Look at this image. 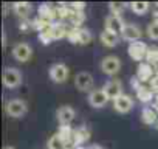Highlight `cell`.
<instances>
[{
    "label": "cell",
    "instance_id": "obj_1",
    "mask_svg": "<svg viewBox=\"0 0 158 149\" xmlns=\"http://www.w3.org/2000/svg\"><path fill=\"white\" fill-rule=\"evenodd\" d=\"M5 112L11 118H22L28 112V104L22 98H11L5 104Z\"/></svg>",
    "mask_w": 158,
    "mask_h": 149
},
{
    "label": "cell",
    "instance_id": "obj_2",
    "mask_svg": "<svg viewBox=\"0 0 158 149\" xmlns=\"http://www.w3.org/2000/svg\"><path fill=\"white\" fill-rule=\"evenodd\" d=\"M3 86L8 89H17L22 84V71L16 67H5L2 73Z\"/></svg>",
    "mask_w": 158,
    "mask_h": 149
},
{
    "label": "cell",
    "instance_id": "obj_3",
    "mask_svg": "<svg viewBox=\"0 0 158 149\" xmlns=\"http://www.w3.org/2000/svg\"><path fill=\"white\" fill-rule=\"evenodd\" d=\"M74 86L79 92H92L95 90V79L92 76V73L89 71H79L74 74Z\"/></svg>",
    "mask_w": 158,
    "mask_h": 149
},
{
    "label": "cell",
    "instance_id": "obj_4",
    "mask_svg": "<svg viewBox=\"0 0 158 149\" xmlns=\"http://www.w3.org/2000/svg\"><path fill=\"white\" fill-rule=\"evenodd\" d=\"M48 74H50V79H51L53 83L62 84V83H65V81L68 79L70 70H68V67H67L64 62H56V64H53V65L50 67Z\"/></svg>",
    "mask_w": 158,
    "mask_h": 149
},
{
    "label": "cell",
    "instance_id": "obj_5",
    "mask_svg": "<svg viewBox=\"0 0 158 149\" xmlns=\"http://www.w3.org/2000/svg\"><path fill=\"white\" fill-rule=\"evenodd\" d=\"M101 70L107 76H115L121 70V59L115 54H109L101 61Z\"/></svg>",
    "mask_w": 158,
    "mask_h": 149
},
{
    "label": "cell",
    "instance_id": "obj_6",
    "mask_svg": "<svg viewBox=\"0 0 158 149\" xmlns=\"http://www.w3.org/2000/svg\"><path fill=\"white\" fill-rule=\"evenodd\" d=\"M149 47H147V44L146 42H143V40H138V42H133V44H129V48H127V53H129V56L133 59V61H136V62H141V61H144L146 57H147V53H149Z\"/></svg>",
    "mask_w": 158,
    "mask_h": 149
},
{
    "label": "cell",
    "instance_id": "obj_7",
    "mask_svg": "<svg viewBox=\"0 0 158 149\" xmlns=\"http://www.w3.org/2000/svg\"><path fill=\"white\" fill-rule=\"evenodd\" d=\"M33 56V47L28 42H17L13 47V57L19 62H28Z\"/></svg>",
    "mask_w": 158,
    "mask_h": 149
},
{
    "label": "cell",
    "instance_id": "obj_8",
    "mask_svg": "<svg viewBox=\"0 0 158 149\" xmlns=\"http://www.w3.org/2000/svg\"><path fill=\"white\" fill-rule=\"evenodd\" d=\"M104 27H106L107 31H110V33H113V34H116V36L121 37V33H123L126 23H124V20H123L121 16L109 14V16L106 17V20H104Z\"/></svg>",
    "mask_w": 158,
    "mask_h": 149
},
{
    "label": "cell",
    "instance_id": "obj_9",
    "mask_svg": "<svg viewBox=\"0 0 158 149\" xmlns=\"http://www.w3.org/2000/svg\"><path fill=\"white\" fill-rule=\"evenodd\" d=\"M56 118H57V121H59V126H70V124L74 121V118H76V112H74V109H73L71 106L65 104V106L57 107V110H56Z\"/></svg>",
    "mask_w": 158,
    "mask_h": 149
},
{
    "label": "cell",
    "instance_id": "obj_10",
    "mask_svg": "<svg viewBox=\"0 0 158 149\" xmlns=\"http://www.w3.org/2000/svg\"><path fill=\"white\" fill-rule=\"evenodd\" d=\"M109 101L110 100H109L107 93L104 92V89H95L89 93V104L93 109H102L107 106Z\"/></svg>",
    "mask_w": 158,
    "mask_h": 149
},
{
    "label": "cell",
    "instance_id": "obj_11",
    "mask_svg": "<svg viewBox=\"0 0 158 149\" xmlns=\"http://www.w3.org/2000/svg\"><path fill=\"white\" fill-rule=\"evenodd\" d=\"M133 106H135V101L127 93H123L121 96H118L116 100H113V107L119 113H129L133 109Z\"/></svg>",
    "mask_w": 158,
    "mask_h": 149
},
{
    "label": "cell",
    "instance_id": "obj_12",
    "mask_svg": "<svg viewBox=\"0 0 158 149\" xmlns=\"http://www.w3.org/2000/svg\"><path fill=\"white\" fill-rule=\"evenodd\" d=\"M141 36H143V33H141L139 27L135 25V23H126V27H124V30L121 33V39L129 42V44L138 42L141 39Z\"/></svg>",
    "mask_w": 158,
    "mask_h": 149
},
{
    "label": "cell",
    "instance_id": "obj_13",
    "mask_svg": "<svg viewBox=\"0 0 158 149\" xmlns=\"http://www.w3.org/2000/svg\"><path fill=\"white\" fill-rule=\"evenodd\" d=\"M104 92L107 93L109 100H116L118 96H121L124 92H123V83L119 79H109L106 84H104Z\"/></svg>",
    "mask_w": 158,
    "mask_h": 149
},
{
    "label": "cell",
    "instance_id": "obj_14",
    "mask_svg": "<svg viewBox=\"0 0 158 149\" xmlns=\"http://www.w3.org/2000/svg\"><path fill=\"white\" fill-rule=\"evenodd\" d=\"M136 78L141 81V83H147L153 78V70H152V65L147 64V62H141L136 68Z\"/></svg>",
    "mask_w": 158,
    "mask_h": 149
},
{
    "label": "cell",
    "instance_id": "obj_15",
    "mask_svg": "<svg viewBox=\"0 0 158 149\" xmlns=\"http://www.w3.org/2000/svg\"><path fill=\"white\" fill-rule=\"evenodd\" d=\"M13 11H14L16 16H19V17L23 20V19H28V16L31 14L33 5L28 3V2H16V3L13 5Z\"/></svg>",
    "mask_w": 158,
    "mask_h": 149
},
{
    "label": "cell",
    "instance_id": "obj_16",
    "mask_svg": "<svg viewBox=\"0 0 158 149\" xmlns=\"http://www.w3.org/2000/svg\"><path fill=\"white\" fill-rule=\"evenodd\" d=\"M90 138V130L85 126H79L74 129V135H73V146H82V143H85Z\"/></svg>",
    "mask_w": 158,
    "mask_h": 149
},
{
    "label": "cell",
    "instance_id": "obj_17",
    "mask_svg": "<svg viewBox=\"0 0 158 149\" xmlns=\"http://www.w3.org/2000/svg\"><path fill=\"white\" fill-rule=\"evenodd\" d=\"M37 13H39L37 17L45 19V20H48V22H56V20H54V19H56V8L50 6V3H42V5L37 8Z\"/></svg>",
    "mask_w": 158,
    "mask_h": 149
},
{
    "label": "cell",
    "instance_id": "obj_18",
    "mask_svg": "<svg viewBox=\"0 0 158 149\" xmlns=\"http://www.w3.org/2000/svg\"><path fill=\"white\" fill-rule=\"evenodd\" d=\"M119 36H116V34H113V33H110V31H107V30H104L101 34H99V40H101V44L104 45V47H107V48H113V47H116L118 45V42H119Z\"/></svg>",
    "mask_w": 158,
    "mask_h": 149
},
{
    "label": "cell",
    "instance_id": "obj_19",
    "mask_svg": "<svg viewBox=\"0 0 158 149\" xmlns=\"http://www.w3.org/2000/svg\"><path fill=\"white\" fill-rule=\"evenodd\" d=\"M48 31H50V34L53 36L54 40H59V39H62V37H67L68 28H67L62 22H53Z\"/></svg>",
    "mask_w": 158,
    "mask_h": 149
},
{
    "label": "cell",
    "instance_id": "obj_20",
    "mask_svg": "<svg viewBox=\"0 0 158 149\" xmlns=\"http://www.w3.org/2000/svg\"><path fill=\"white\" fill-rule=\"evenodd\" d=\"M141 121L144 124H156V121H158L156 110L152 109V107H144L141 110Z\"/></svg>",
    "mask_w": 158,
    "mask_h": 149
},
{
    "label": "cell",
    "instance_id": "obj_21",
    "mask_svg": "<svg viewBox=\"0 0 158 149\" xmlns=\"http://www.w3.org/2000/svg\"><path fill=\"white\" fill-rule=\"evenodd\" d=\"M65 143H67V146L68 144H71L73 146V135H74V129L71 127V126H59V129H57V132H56Z\"/></svg>",
    "mask_w": 158,
    "mask_h": 149
},
{
    "label": "cell",
    "instance_id": "obj_22",
    "mask_svg": "<svg viewBox=\"0 0 158 149\" xmlns=\"http://www.w3.org/2000/svg\"><path fill=\"white\" fill-rule=\"evenodd\" d=\"M68 147L70 146H67V143L57 134H53L47 141V149H68Z\"/></svg>",
    "mask_w": 158,
    "mask_h": 149
},
{
    "label": "cell",
    "instance_id": "obj_23",
    "mask_svg": "<svg viewBox=\"0 0 158 149\" xmlns=\"http://www.w3.org/2000/svg\"><path fill=\"white\" fill-rule=\"evenodd\" d=\"M136 98H138V101H141V103L147 104V103H150V101L153 100V92H152V89H149V87L143 86L141 89H138V90H136Z\"/></svg>",
    "mask_w": 158,
    "mask_h": 149
},
{
    "label": "cell",
    "instance_id": "obj_24",
    "mask_svg": "<svg viewBox=\"0 0 158 149\" xmlns=\"http://www.w3.org/2000/svg\"><path fill=\"white\" fill-rule=\"evenodd\" d=\"M93 39L92 36V31L87 30V28H77V44L79 45H87L90 44Z\"/></svg>",
    "mask_w": 158,
    "mask_h": 149
},
{
    "label": "cell",
    "instance_id": "obj_25",
    "mask_svg": "<svg viewBox=\"0 0 158 149\" xmlns=\"http://www.w3.org/2000/svg\"><path fill=\"white\" fill-rule=\"evenodd\" d=\"M130 10L138 14V16H143L149 11V3L147 2H132L130 3Z\"/></svg>",
    "mask_w": 158,
    "mask_h": 149
},
{
    "label": "cell",
    "instance_id": "obj_26",
    "mask_svg": "<svg viewBox=\"0 0 158 149\" xmlns=\"http://www.w3.org/2000/svg\"><path fill=\"white\" fill-rule=\"evenodd\" d=\"M127 8L126 3H121V2H112L109 3V10H110V14H116V16H121V13H124Z\"/></svg>",
    "mask_w": 158,
    "mask_h": 149
},
{
    "label": "cell",
    "instance_id": "obj_27",
    "mask_svg": "<svg viewBox=\"0 0 158 149\" xmlns=\"http://www.w3.org/2000/svg\"><path fill=\"white\" fill-rule=\"evenodd\" d=\"M147 36L153 40H158V19H153L147 25Z\"/></svg>",
    "mask_w": 158,
    "mask_h": 149
},
{
    "label": "cell",
    "instance_id": "obj_28",
    "mask_svg": "<svg viewBox=\"0 0 158 149\" xmlns=\"http://www.w3.org/2000/svg\"><path fill=\"white\" fill-rule=\"evenodd\" d=\"M19 28H20L22 33H28L30 30H33V20H30V19H23V20H20Z\"/></svg>",
    "mask_w": 158,
    "mask_h": 149
},
{
    "label": "cell",
    "instance_id": "obj_29",
    "mask_svg": "<svg viewBox=\"0 0 158 149\" xmlns=\"http://www.w3.org/2000/svg\"><path fill=\"white\" fill-rule=\"evenodd\" d=\"M39 39H40V42H42L44 45H48L50 42L54 40L53 36L50 34V31H44V33H40V34H39Z\"/></svg>",
    "mask_w": 158,
    "mask_h": 149
},
{
    "label": "cell",
    "instance_id": "obj_30",
    "mask_svg": "<svg viewBox=\"0 0 158 149\" xmlns=\"http://www.w3.org/2000/svg\"><path fill=\"white\" fill-rule=\"evenodd\" d=\"M150 89L152 90H158V74H155V76L150 79Z\"/></svg>",
    "mask_w": 158,
    "mask_h": 149
},
{
    "label": "cell",
    "instance_id": "obj_31",
    "mask_svg": "<svg viewBox=\"0 0 158 149\" xmlns=\"http://www.w3.org/2000/svg\"><path fill=\"white\" fill-rule=\"evenodd\" d=\"M2 8H3V17H6L8 13H10V5H8V3H3Z\"/></svg>",
    "mask_w": 158,
    "mask_h": 149
},
{
    "label": "cell",
    "instance_id": "obj_32",
    "mask_svg": "<svg viewBox=\"0 0 158 149\" xmlns=\"http://www.w3.org/2000/svg\"><path fill=\"white\" fill-rule=\"evenodd\" d=\"M85 149H104V147H102L101 144H96V143H95V144H90V146H87Z\"/></svg>",
    "mask_w": 158,
    "mask_h": 149
},
{
    "label": "cell",
    "instance_id": "obj_33",
    "mask_svg": "<svg viewBox=\"0 0 158 149\" xmlns=\"http://www.w3.org/2000/svg\"><path fill=\"white\" fill-rule=\"evenodd\" d=\"M2 44H3V47H6V33H5V30H2Z\"/></svg>",
    "mask_w": 158,
    "mask_h": 149
},
{
    "label": "cell",
    "instance_id": "obj_34",
    "mask_svg": "<svg viewBox=\"0 0 158 149\" xmlns=\"http://www.w3.org/2000/svg\"><path fill=\"white\" fill-rule=\"evenodd\" d=\"M68 149H85V147H82V146H70Z\"/></svg>",
    "mask_w": 158,
    "mask_h": 149
},
{
    "label": "cell",
    "instance_id": "obj_35",
    "mask_svg": "<svg viewBox=\"0 0 158 149\" xmlns=\"http://www.w3.org/2000/svg\"><path fill=\"white\" fill-rule=\"evenodd\" d=\"M3 149H16V147L11 146V144H6V146H3Z\"/></svg>",
    "mask_w": 158,
    "mask_h": 149
},
{
    "label": "cell",
    "instance_id": "obj_36",
    "mask_svg": "<svg viewBox=\"0 0 158 149\" xmlns=\"http://www.w3.org/2000/svg\"><path fill=\"white\" fill-rule=\"evenodd\" d=\"M156 6H158V3H156Z\"/></svg>",
    "mask_w": 158,
    "mask_h": 149
}]
</instances>
